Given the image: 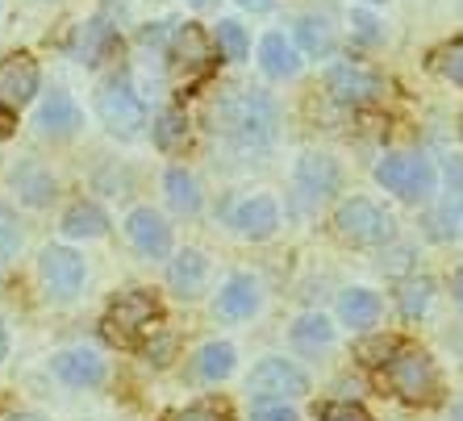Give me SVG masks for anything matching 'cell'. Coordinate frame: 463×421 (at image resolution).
Listing matches in <instances>:
<instances>
[{"instance_id": "1", "label": "cell", "mask_w": 463, "mask_h": 421, "mask_svg": "<svg viewBox=\"0 0 463 421\" xmlns=\"http://www.w3.org/2000/svg\"><path fill=\"white\" fill-rule=\"evenodd\" d=\"M213 130H222V138H230L238 151H263L276 142V126H280V113H276V100L268 92H255V88H234L217 100L213 108Z\"/></svg>"}, {"instance_id": "2", "label": "cell", "mask_w": 463, "mask_h": 421, "mask_svg": "<svg viewBox=\"0 0 463 421\" xmlns=\"http://www.w3.org/2000/svg\"><path fill=\"white\" fill-rule=\"evenodd\" d=\"M155 322H159V301H155L151 292L129 288L105 309L100 334L113 346H138L146 334H155Z\"/></svg>"}, {"instance_id": "3", "label": "cell", "mask_w": 463, "mask_h": 421, "mask_svg": "<svg viewBox=\"0 0 463 421\" xmlns=\"http://www.w3.org/2000/svg\"><path fill=\"white\" fill-rule=\"evenodd\" d=\"M388 384L401 400H413V405H426V400L439 397V368L434 359L418 346H401L397 355L388 359Z\"/></svg>"}, {"instance_id": "4", "label": "cell", "mask_w": 463, "mask_h": 421, "mask_svg": "<svg viewBox=\"0 0 463 421\" xmlns=\"http://www.w3.org/2000/svg\"><path fill=\"white\" fill-rule=\"evenodd\" d=\"M335 229L351 247H384L388 238L397 234V221H392V213H384L376 201L355 196V201H346L335 213Z\"/></svg>"}, {"instance_id": "5", "label": "cell", "mask_w": 463, "mask_h": 421, "mask_svg": "<svg viewBox=\"0 0 463 421\" xmlns=\"http://www.w3.org/2000/svg\"><path fill=\"white\" fill-rule=\"evenodd\" d=\"M376 180L388 192H397L401 201H426L434 192V184H439L434 163L421 159V154H384L376 163Z\"/></svg>"}, {"instance_id": "6", "label": "cell", "mask_w": 463, "mask_h": 421, "mask_svg": "<svg viewBox=\"0 0 463 421\" xmlns=\"http://www.w3.org/2000/svg\"><path fill=\"white\" fill-rule=\"evenodd\" d=\"M338 192V163L330 154H301L292 172V209L313 213Z\"/></svg>"}, {"instance_id": "7", "label": "cell", "mask_w": 463, "mask_h": 421, "mask_svg": "<svg viewBox=\"0 0 463 421\" xmlns=\"http://www.w3.org/2000/svg\"><path fill=\"white\" fill-rule=\"evenodd\" d=\"M250 397H271V400H297L309 392V376L288 359H263L259 368H250L247 379Z\"/></svg>"}, {"instance_id": "8", "label": "cell", "mask_w": 463, "mask_h": 421, "mask_svg": "<svg viewBox=\"0 0 463 421\" xmlns=\"http://www.w3.org/2000/svg\"><path fill=\"white\" fill-rule=\"evenodd\" d=\"M326 92L338 100V105H376L384 97V80L372 71V67H359V63H335L330 76H326Z\"/></svg>"}, {"instance_id": "9", "label": "cell", "mask_w": 463, "mask_h": 421, "mask_svg": "<svg viewBox=\"0 0 463 421\" xmlns=\"http://www.w3.org/2000/svg\"><path fill=\"white\" fill-rule=\"evenodd\" d=\"M38 276L54 301H71L84 288V259L71 247H46L38 259Z\"/></svg>"}, {"instance_id": "10", "label": "cell", "mask_w": 463, "mask_h": 421, "mask_svg": "<svg viewBox=\"0 0 463 421\" xmlns=\"http://www.w3.org/2000/svg\"><path fill=\"white\" fill-rule=\"evenodd\" d=\"M97 113L105 121V130L121 134V138H134L146 126V105L129 92V84H109L97 97Z\"/></svg>"}, {"instance_id": "11", "label": "cell", "mask_w": 463, "mask_h": 421, "mask_svg": "<svg viewBox=\"0 0 463 421\" xmlns=\"http://www.w3.org/2000/svg\"><path fill=\"white\" fill-rule=\"evenodd\" d=\"M126 238L142 259H167V250H172V226L155 209H134L126 217Z\"/></svg>"}, {"instance_id": "12", "label": "cell", "mask_w": 463, "mask_h": 421, "mask_svg": "<svg viewBox=\"0 0 463 421\" xmlns=\"http://www.w3.org/2000/svg\"><path fill=\"white\" fill-rule=\"evenodd\" d=\"M51 371L59 379H63L67 388H100L105 384V359L97 355V351H84V346H76V351H59V355L51 359Z\"/></svg>"}, {"instance_id": "13", "label": "cell", "mask_w": 463, "mask_h": 421, "mask_svg": "<svg viewBox=\"0 0 463 421\" xmlns=\"http://www.w3.org/2000/svg\"><path fill=\"white\" fill-rule=\"evenodd\" d=\"M38 63H33L25 51L9 54V59H0V105H25V100H33V92H38Z\"/></svg>"}, {"instance_id": "14", "label": "cell", "mask_w": 463, "mask_h": 421, "mask_svg": "<svg viewBox=\"0 0 463 421\" xmlns=\"http://www.w3.org/2000/svg\"><path fill=\"white\" fill-rule=\"evenodd\" d=\"M230 221H234V229L242 238L263 242V238H271V234H276V226H280V209H276V201H271V196H247V201H238V205H234Z\"/></svg>"}, {"instance_id": "15", "label": "cell", "mask_w": 463, "mask_h": 421, "mask_svg": "<svg viewBox=\"0 0 463 421\" xmlns=\"http://www.w3.org/2000/svg\"><path fill=\"white\" fill-rule=\"evenodd\" d=\"M430 226L439 238L463 234V163L459 159L447 163V196H442V209L430 217Z\"/></svg>"}, {"instance_id": "16", "label": "cell", "mask_w": 463, "mask_h": 421, "mask_svg": "<svg viewBox=\"0 0 463 421\" xmlns=\"http://www.w3.org/2000/svg\"><path fill=\"white\" fill-rule=\"evenodd\" d=\"M259 309V284L250 276H230L217 292V317L226 322H247L250 313Z\"/></svg>"}, {"instance_id": "17", "label": "cell", "mask_w": 463, "mask_h": 421, "mask_svg": "<svg viewBox=\"0 0 463 421\" xmlns=\"http://www.w3.org/2000/svg\"><path fill=\"white\" fill-rule=\"evenodd\" d=\"M38 130L51 134V138H71L80 130V108L67 92H51V97L38 105Z\"/></svg>"}, {"instance_id": "18", "label": "cell", "mask_w": 463, "mask_h": 421, "mask_svg": "<svg viewBox=\"0 0 463 421\" xmlns=\"http://www.w3.org/2000/svg\"><path fill=\"white\" fill-rule=\"evenodd\" d=\"M205 280H209V259L193 247L180 250V255L172 259V267H167V284H172L180 296H201Z\"/></svg>"}, {"instance_id": "19", "label": "cell", "mask_w": 463, "mask_h": 421, "mask_svg": "<svg viewBox=\"0 0 463 421\" xmlns=\"http://www.w3.org/2000/svg\"><path fill=\"white\" fill-rule=\"evenodd\" d=\"M259 63L268 71L271 80H292L301 71V51L284 38V33H268L263 42H259Z\"/></svg>"}, {"instance_id": "20", "label": "cell", "mask_w": 463, "mask_h": 421, "mask_svg": "<svg viewBox=\"0 0 463 421\" xmlns=\"http://www.w3.org/2000/svg\"><path fill=\"white\" fill-rule=\"evenodd\" d=\"M172 59H175V67H180L184 76H196V71H205V63L213 59V51H209L205 33L196 30V25H184V30L172 33Z\"/></svg>"}, {"instance_id": "21", "label": "cell", "mask_w": 463, "mask_h": 421, "mask_svg": "<svg viewBox=\"0 0 463 421\" xmlns=\"http://www.w3.org/2000/svg\"><path fill=\"white\" fill-rule=\"evenodd\" d=\"M13 188H17V196H22L25 205H51V196H54V180H51V172H46L43 163H33V159H25L17 172H13Z\"/></svg>"}, {"instance_id": "22", "label": "cell", "mask_w": 463, "mask_h": 421, "mask_svg": "<svg viewBox=\"0 0 463 421\" xmlns=\"http://www.w3.org/2000/svg\"><path fill=\"white\" fill-rule=\"evenodd\" d=\"M338 317H343L351 330H367V325H376L380 317V296L367 288H351L343 292V301H338Z\"/></svg>"}, {"instance_id": "23", "label": "cell", "mask_w": 463, "mask_h": 421, "mask_svg": "<svg viewBox=\"0 0 463 421\" xmlns=\"http://www.w3.org/2000/svg\"><path fill=\"white\" fill-rule=\"evenodd\" d=\"M118 51V33H113V25L105 22H88L84 30H80V59H84L88 67L105 63L109 54Z\"/></svg>"}, {"instance_id": "24", "label": "cell", "mask_w": 463, "mask_h": 421, "mask_svg": "<svg viewBox=\"0 0 463 421\" xmlns=\"http://www.w3.org/2000/svg\"><path fill=\"white\" fill-rule=\"evenodd\" d=\"M163 188H167V205L175 209V213L193 217L196 209H201V188H196V180L184 167H172V172L163 175Z\"/></svg>"}, {"instance_id": "25", "label": "cell", "mask_w": 463, "mask_h": 421, "mask_svg": "<svg viewBox=\"0 0 463 421\" xmlns=\"http://www.w3.org/2000/svg\"><path fill=\"white\" fill-rule=\"evenodd\" d=\"M193 368H196V376L209 379V384L226 379L230 371H234V346H230V342H205L201 351H196Z\"/></svg>"}, {"instance_id": "26", "label": "cell", "mask_w": 463, "mask_h": 421, "mask_svg": "<svg viewBox=\"0 0 463 421\" xmlns=\"http://www.w3.org/2000/svg\"><path fill=\"white\" fill-rule=\"evenodd\" d=\"M330 342H335V325L326 322L322 313H309L292 325V346L305 351V355H317V351H326Z\"/></svg>"}, {"instance_id": "27", "label": "cell", "mask_w": 463, "mask_h": 421, "mask_svg": "<svg viewBox=\"0 0 463 421\" xmlns=\"http://www.w3.org/2000/svg\"><path fill=\"white\" fill-rule=\"evenodd\" d=\"M109 229V217L100 213L97 205H84V201H80V205H71L63 213V234L67 238H100Z\"/></svg>"}, {"instance_id": "28", "label": "cell", "mask_w": 463, "mask_h": 421, "mask_svg": "<svg viewBox=\"0 0 463 421\" xmlns=\"http://www.w3.org/2000/svg\"><path fill=\"white\" fill-rule=\"evenodd\" d=\"M184 142H188V117H184L180 108L159 113V121H155V146L159 151H180Z\"/></svg>"}, {"instance_id": "29", "label": "cell", "mask_w": 463, "mask_h": 421, "mask_svg": "<svg viewBox=\"0 0 463 421\" xmlns=\"http://www.w3.org/2000/svg\"><path fill=\"white\" fill-rule=\"evenodd\" d=\"M297 38H301V51L305 54H330L335 51V33L322 17H301L297 22Z\"/></svg>"}, {"instance_id": "30", "label": "cell", "mask_w": 463, "mask_h": 421, "mask_svg": "<svg viewBox=\"0 0 463 421\" xmlns=\"http://www.w3.org/2000/svg\"><path fill=\"white\" fill-rule=\"evenodd\" d=\"M430 296H434V284L421 276V280H410V284H401V313L405 317H421L426 309H430Z\"/></svg>"}, {"instance_id": "31", "label": "cell", "mask_w": 463, "mask_h": 421, "mask_svg": "<svg viewBox=\"0 0 463 421\" xmlns=\"http://www.w3.org/2000/svg\"><path fill=\"white\" fill-rule=\"evenodd\" d=\"M217 51H222V59H230V63L247 59V51H250L247 30L238 22H217Z\"/></svg>"}, {"instance_id": "32", "label": "cell", "mask_w": 463, "mask_h": 421, "mask_svg": "<svg viewBox=\"0 0 463 421\" xmlns=\"http://www.w3.org/2000/svg\"><path fill=\"white\" fill-rule=\"evenodd\" d=\"M434 71L463 88V38H455V42H447L442 51H434Z\"/></svg>"}, {"instance_id": "33", "label": "cell", "mask_w": 463, "mask_h": 421, "mask_svg": "<svg viewBox=\"0 0 463 421\" xmlns=\"http://www.w3.org/2000/svg\"><path fill=\"white\" fill-rule=\"evenodd\" d=\"M22 250V226H17V213L9 205H0V267Z\"/></svg>"}, {"instance_id": "34", "label": "cell", "mask_w": 463, "mask_h": 421, "mask_svg": "<svg viewBox=\"0 0 463 421\" xmlns=\"http://www.w3.org/2000/svg\"><path fill=\"white\" fill-rule=\"evenodd\" d=\"M250 421H297V409H292V405H284V400L255 397V400H250Z\"/></svg>"}, {"instance_id": "35", "label": "cell", "mask_w": 463, "mask_h": 421, "mask_svg": "<svg viewBox=\"0 0 463 421\" xmlns=\"http://www.w3.org/2000/svg\"><path fill=\"white\" fill-rule=\"evenodd\" d=\"M167 421H230V413L222 405H193V409L172 413Z\"/></svg>"}, {"instance_id": "36", "label": "cell", "mask_w": 463, "mask_h": 421, "mask_svg": "<svg viewBox=\"0 0 463 421\" xmlns=\"http://www.w3.org/2000/svg\"><path fill=\"white\" fill-rule=\"evenodd\" d=\"M322 421H372V417L359 405H351V400H335V405L322 409Z\"/></svg>"}, {"instance_id": "37", "label": "cell", "mask_w": 463, "mask_h": 421, "mask_svg": "<svg viewBox=\"0 0 463 421\" xmlns=\"http://www.w3.org/2000/svg\"><path fill=\"white\" fill-rule=\"evenodd\" d=\"M392 355H397V346H392V342H364V346H359V359H364V363H372V368H376V363H388Z\"/></svg>"}, {"instance_id": "38", "label": "cell", "mask_w": 463, "mask_h": 421, "mask_svg": "<svg viewBox=\"0 0 463 421\" xmlns=\"http://www.w3.org/2000/svg\"><path fill=\"white\" fill-rule=\"evenodd\" d=\"M172 338H159V342H151V346H146V355H151L155 359V363H167V355H172Z\"/></svg>"}, {"instance_id": "39", "label": "cell", "mask_w": 463, "mask_h": 421, "mask_svg": "<svg viewBox=\"0 0 463 421\" xmlns=\"http://www.w3.org/2000/svg\"><path fill=\"white\" fill-rule=\"evenodd\" d=\"M13 126H17V117H13V108H9V105H0V138H9Z\"/></svg>"}, {"instance_id": "40", "label": "cell", "mask_w": 463, "mask_h": 421, "mask_svg": "<svg viewBox=\"0 0 463 421\" xmlns=\"http://www.w3.org/2000/svg\"><path fill=\"white\" fill-rule=\"evenodd\" d=\"M351 25H355L359 38H376V22H372V17H355Z\"/></svg>"}, {"instance_id": "41", "label": "cell", "mask_w": 463, "mask_h": 421, "mask_svg": "<svg viewBox=\"0 0 463 421\" xmlns=\"http://www.w3.org/2000/svg\"><path fill=\"white\" fill-rule=\"evenodd\" d=\"M242 9H250V13H268L271 9V0H238Z\"/></svg>"}, {"instance_id": "42", "label": "cell", "mask_w": 463, "mask_h": 421, "mask_svg": "<svg viewBox=\"0 0 463 421\" xmlns=\"http://www.w3.org/2000/svg\"><path fill=\"white\" fill-rule=\"evenodd\" d=\"M451 292H455V301L463 304V271H455L451 276Z\"/></svg>"}, {"instance_id": "43", "label": "cell", "mask_w": 463, "mask_h": 421, "mask_svg": "<svg viewBox=\"0 0 463 421\" xmlns=\"http://www.w3.org/2000/svg\"><path fill=\"white\" fill-rule=\"evenodd\" d=\"M9 359V334H5V325H0V363Z\"/></svg>"}, {"instance_id": "44", "label": "cell", "mask_w": 463, "mask_h": 421, "mask_svg": "<svg viewBox=\"0 0 463 421\" xmlns=\"http://www.w3.org/2000/svg\"><path fill=\"white\" fill-rule=\"evenodd\" d=\"M13 421H43V417H38V413H17Z\"/></svg>"}, {"instance_id": "45", "label": "cell", "mask_w": 463, "mask_h": 421, "mask_svg": "<svg viewBox=\"0 0 463 421\" xmlns=\"http://www.w3.org/2000/svg\"><path fill=\"white\" fill-rule=\"evenodd\" d=\"M188 5H193V9H205V5H209V0H188Z\"/></svg>"}, {"instance_id": "46", "label": "cell", "mask_w": 463, "mask_h": 421, "mask_svg": "<svg viewBox=\"0 0 463 421\" xmlns=\"http://www.w3.org/2000/svg\"><path fill=\"white\" fill-rule=\"evenodd\" d=\"M447 421H463V409H455V413H451V417H447Z\"/></svg>"}, {"instance_id": "47", "label": "cell", "mask_w": 463, "mask_h": 421, "mask_svg": "<svg viewBox=\"0 0 463 421\" xmlns=\"http://www.w3.org/2000/svg\"><path fill=\"white\" fill-rule=\"evenodd\" d=\"M367 5H380V0H367Z\"/></svg>"}, {"instance_id": "48", "label": "cell", "mask_w": 463, "mask_h": 421, "mask_svg": "<svg viewBox=\"0 0 463 421\" xmlns=\"http://www.w3.org/2000/svg\"><path fill=\"white\" fill-rule=\"evenodd\" d=\"M459 134H463V126H459Z\"/></svg>"}]
</instances>
